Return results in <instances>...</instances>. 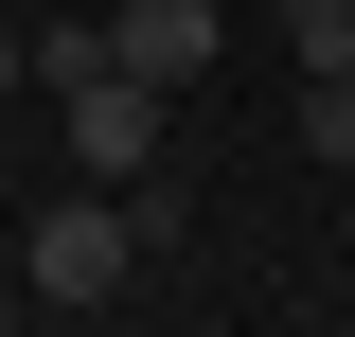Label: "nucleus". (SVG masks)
<instances>
[{
    "mask_svg": "<svg viewBox=\"0 0 355 337\" xmlns=\"http://www.w3.org/2000/svg\"><path fill=\"white\" fill-rule=\"evenodd\" d=\"M0 107H36V36H18V18H0Z\"/></svg>",
    "mask_w": 355,
    "mask_h": 337,
    "instance_id": "6",
    "label": "nucleus"
},
{
    "mask_svg": "<svg viewBox=\"0 0 355 337\" xmlns=\"http://www.w3.org/2000/svg\"><path fill=\"white\" fill-rule=\"evenodd\" d=\"M0 320H18V284H0Z\"/></svg>",
    "mask_w": 355,
    "mask_h": 337,
    "instance_id": "7",
    "label": "nucleus"
},
{
    "mask_svg": "<svg viewBox=\"0 0 355 337\" xmlns=\"http://www.w3.org/2000/svg\"><path fill=\"white\" fill-rule=\"evenodd\" d=\"M302 142H320V160H355V71H302Z\"/></svg>",
    "mask_w": 355,
    "mask_h": 337,
    "instance_id": "5",
    "label": "nucleus"
},
{
    "mask_svg": "<svg viewBox=\"0 0 355 337\" xmlns=\"http://www.w3.org/2000/svg\"><path fill=\"white\" fill-rule=\"evenodd\" d=\"M107 53H125L142 89H196L214 71V0H107Z\"/></svg>",
    "mask_w": 355,
    "mask_h": 337,
    "instance_id": "3",
    "label": "nucleus"
},
{
    "mask_svg": "<svg viewBox=\"0 0 355 337\" xmlns=\"http://www.w3.org/2000/svg\"><path fill=\"white\" fill-rule=\"evenodd\" d=\"M125 266H142L125 196H53V213H36V249H18V284H36L53 320H89V302H125Z\"/></svg>",
    "mask_w": 355,
    "mask_h": 337,
    "instance_id": "1",
    "label": "nucleus"
},
{
    "mask_svg": "<svg viewBox=\"0 0 355 337\" xmlns=\"http://www.w3.org/2000/svg\"><path fill=\"white\" fill-rule=\"evenodd\" d=\"M284 53L302 71H355V0H284Z\"/></svg>",
    "mask_w": 355,
    "mask_h": 337,
    "instance_id": "4",
    "label": "nucleus"
},
{
    "mask_svg": "<svg viewBox=\"0 0 355 337\" xmlns=\"http://www.w3.org/2000/svg\"><path fill=\"white\" fill-rule=\"evenodd\" d=\"M160 107L178 89H142V71H89V89H53V125H71V160L125 196V178H160Z\"/></svg>",
    "mask_w": 355,
    "mask_h": 337,
    "instance_id": "2",
    "label": "nucleus"
}]
</instances>
